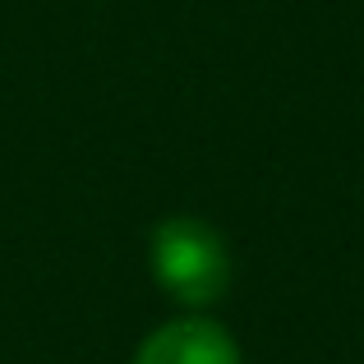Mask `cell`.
Returning <instances> with one entry per match:
<instances>
[{"label":"cell","mask_w":364,"mask_h":364,"mask_svg":"<svg viewBox=\"0 0 364 364\" xmlns=\"http://www.w3.org/2000/svg\"><path fill=\"white\" fill-rule=\"evenodd\" d=\"M152 277L171 300L203 309L231 291V249L203 217H166L148 240Z\"/></svg>","instance_id":"obj_1"},{"label":"cell","mask_w":364,"mask_h":364,"mask_svg":"<svg viewBox=\"0 0 364 364\" xmlns=\"http://www.w3.org/2000/svg\"><path fill=\"white\" fill-rule=\"evenodd\" d=\"M129 364H240V346L213 318H176L161 323Z\"/></svg>","instance_id":"obj_2"}]
</instances>
